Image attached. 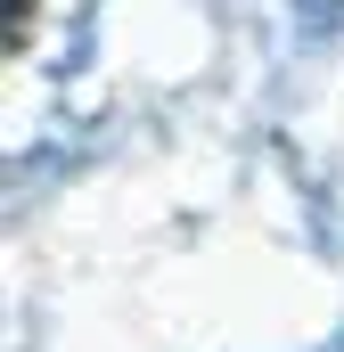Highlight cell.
Returning <instances> with one entry per match:
<instances>
[{
    "label": "cell",
    "instance_id": "obj_1",
    "mask_svg": "<svg viewBox=\"0 0 344 352\" xmlns=\"http://www.w3.org/2000/svg\"><path fill=\"white\" fill-rule=\"evenodd\" d=\"M33 8L41 0H8V58H25V41H33Z\"/></svg>",
    "mask_w": 344,
    "mask_h": 352
}]
</instances>
